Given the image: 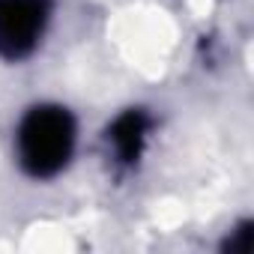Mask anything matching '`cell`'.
I'll use <instances>...</instances> for the list:
<instances>
[{
	"label": "cell",
	"mask_w": 254,
	"mask_h": 254,
	"mask_svg": "<svg viewBox=\"0 0 254 254\" xmlns=\"http://www.w3.org/2000/svg\"><path fill=\"white\" fill-rule=\"evenodd\" d=\"M251 248H254V230H251V221H242L233 230V236H227L224 251H230V254H248Z\"/></svg>",
	"instance_id": "4"
},
{
	"label": "cell",
	"mask_w": 254,
	"mask_h": 254,
	"mask_svg": "<svg viewBox=\"0 0 254 254\" xmlns=\"http://www.w3.org/2000/svg\"><path fill=\"white\" fill-rule=\"evenodd\" d=\"M18 165L33 180L57 177L75 153V120L60 105H36L18 123Z\"/></svg>",
	"instance_id": "1"
},
{
	"label": "cell",
	"mask_w": 254,
	"mask_h": 254,
	"mask_svg": "<svg viewBox=\"0 0 254 254\" xmlns=\"http://www.w3.org/2000/svg\"><path fill=\"white\" fill-rule=\"evenodd\" d=\"M48 15L51 0H0V57H30L45 33Z\"/></svg>",
	"instance_id": "2"
},
{
	"label": "cell",
	"mask_w": 254,
	"mask_h": 254,
	"mask_svg": "<svg viewBox=\"0 0 254 254\" xmlns=\"http://www.w3.org/2000/svg\"><path fill=\"white\" fill-rule=\"evenodd\" d=\"M153 129V120L141 108L123 111L108 129V144L114 147V156L120 165H135L147 147V135Z\"/></svg>",
	"instance_id": "3"
}]
</instances>
